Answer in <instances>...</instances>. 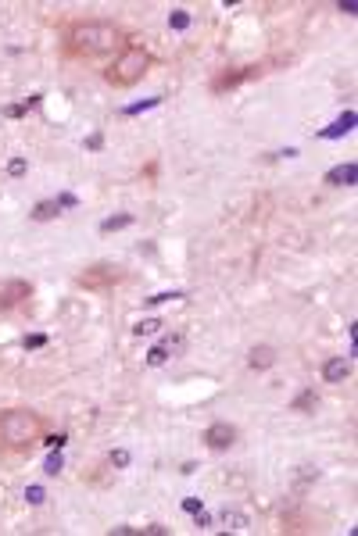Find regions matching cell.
Wrapping results in <instances>:
<instances>
[{
    "mask_svg": "<svg viewBox=\"0 0 358 536\" xmlns=\"http://www.w3.org/2000/svg\"><path fill=\"white\" fill-rule=\"evenodd\" d=\"M122 279H126V272L118 268V265H111V261H97V265H90L86 272L76 275L79 287H83V290H94V294H108V290H115Z\"/></svg>",
    "mask_w": 358,
    "mask_h": 536,
    "instance_id": "cell-4",
    "label": "cell"
},
{
    "mask_svg": "<svg viewBox=\"0 0 358 536\" xmlns=\"http://www.w3.org/2000/svg\"><path fill=\"white\" fill-rule=\"evenodd\" d=\"M43 343H47V336H40V333L36 336H25V351H36V347H43Z\"/></svg>",
    "mask_w": 358,
    "mask_h": 536,
    "instance_id": "cell-22",
    "label": "cell"
},
{
    "mask_svg": "<svg viewBox=\"0 0 358 536\" xmlns=\"http://www.w3.org/2000/svg\"><path fill=\"white\" fill-rule=\"evenodd\" d=\"M165 361H169V351H165V347H155V351L147 354V365H151V368H162Z\"/></svg>",
    "mask_w": 358,
    "mask_h": 536,
    "instance_id": "cell-15",
    "label": "cell"
},
{
    "mask_svg": "<svg viewBox=\"0 0 358 536\" xmlns=\"http://www.w3.org/2000/svg\"><path fill=\"white\" fill-rule=\"evenodd\" d=\"M43 433V419L29 407H11L0 415V447L4 451H29Z\"/></svg>",
    "mask_w": 358,
    "mask_h": 536,
    "instance_id": "cell-2",
    "label": "cell"
},
{
    "mask_svg": "<svg viewBox=\"0 0 358 536\" xmlns=\"http://www.w3.org/2000/svg\"><path fill=\"white\" fill-rule=\"evenodd\" d=\"M183 512H190V515H197V512H201V504H197V500H183Z\"/></svg>",
    "mask_w": 358,
    "mask_h": 536,
    "instance_id": "cell-26",
    "label": "cell"
},
{
    "mask_svg": "<svg viewBox=\"0 0 358 536\" xmlns=\"http://www.w3.org/2000/svg\"><path fill=\"white\" fill-rule=\"evenodd\" d=\"M268 65H273V61H262V65H233V68H222V72L212 79V93H229V89H236V86H244V82L265 75Z\"/></svg>",
    "mask_w": 358,
    "mask_h": 536,
    "instance_id": "cell-5",
    "label": "cell"
},
{
    "mask_svg": "<svg viewBox=\"0 0 358 536\" xmlns=\"http://www.w3.org/2000/svg\"><path fill=\"white\" fill-rule=\"evenodd\" d=\"M248 365H251L255 372H262V368H273V365H276V351H273L268 343H262V347H255V351H251Z\"/></svg>",
    "mask_w": 358,
    "mask_h": 536,
    "instance_id": "cell-10",
    "label": "cell"
},
{
    "mask_svg": "<svg viewBox=\"0 0 358 536\" xmlns=\"http://www.w3.org/2000/svg\"><path fill=\"white\" fill-rule=\"evenodd\" d=\"M315 404H319V393H315V390H305V393H297V397H294L290 407H294V412H301V415H308Z\"/></svg>",
    "mask_w": 358,
    "mask_h": 536,
    "instance_id": "cell-12",
    "label": "cell"
},
{
    "mask_svg": "<svg viewBox=\"0 0 358 536\" xmlns=\"http://www.w3.org/2000/svg\"><path fill=\"white\" fill-rule=\"evenodd\" d=\"M147 68H151V54H147L143 47H126V50L104 68V79H108L115 89H129V86H136V82L147 75Z\"/></svg>",
    "mask_w": 358,
    "mask_h": 536,
    "instance_id": "cell-3",
    "label": "cell"
},
{
    "mask_svg": "<svg viewBox=\"0 0 358 536\" xmlns=\"http://www.w3.org/2000/svg\"><path fill=\"white\" fill-rule=\"evenodd\" d=\"M133 226V215H115V218H104L101 222V233H115V229H126Z\"/></svg>",
    "mask_w": 358,
    "mask_h": 536,
    "instance_id": "cell-14",
    "label": "cell"
},
{
    "mask_svg": "<svg viewBox=\"0 0 358 536\" xmlns=\"http://www.w3.org/2000/svg\"><path fill=\"white\" fill-rule=\"evenodd\" d=\"M118 43V29L108 22H76L65 36V54L69 57H101L115 50Z\"/></svg>",
    "mask_w": 358,
    "mask_h": 536,
    "instance_id": "cell-1",
    "label": "cell"
},
{
    "mask_svg": "<svg viewBox=\"0 0 358 536\" xmlns=\"http://www.w3.org/2000/svg\"><path fill=\"white\" fill-rule=\"evenodd\" d=\"M29 215H33V222H50V218L62 215V201H40Z\"/></svg>",
    "mask_w": 358,
    "mask_h": 536,
    "instance_id": "cell-11",
    "label": "cell"
},
{
    "mask_svg": "<svg viewBox=\"0 0 358 536\" xmlns=\"http://www.w3.org/2000/svg\"><path fill=\"white\" fill-rule=\"evenodd\" d=\"M222 519H226L229 529H244V526H248V515H241V512H226Z\"/></svg>",
    "mask_w": 358,
    "mask_h": 536,
    "instance_id": "cell-17",
    "label": "cell"
},
{
    "mask_svg": "<svg viewBox=\"0 0 358 536\" xmlns=\"http://www.w3.org/2000/svg\"><path fill=\"white\" fill-rule=\"evenodd\" d=\"M25 168H29V165H25V157H15V161L8 165V175L18 179V175H25Z\"/></svg>",
    "mask_w": 358,
    "mask_h": 536,
    "instance_id": "cell-18",
    "label": "cell"
},
{
    "mask_svg": "<svg viewBox=\"0 0 358 536\" xmlns=\"http://www.w3.org/2000/svg\"><path fill=\"white\" fill-rule=\"evenodd\" d=\"M111 465H129V454H126V451H115V454H111Z\"/></svg>",
    "mask_w": 358,
    "mask_h": 536,
    "instance_id": "cell-24",
    "label": "cell"
},
{
    "mask_svg": "<svg viewBox=\"0 0 358 536\" xmlns=\"http://www.w3.org/2000/svg\"><path fill=\"white\" fill-rule=\"evenodd\" d=\"M351 375V361H344V358H330V361H322V383H344Z\"/></svg>",
    "mask_w": 358,
    "mask_h": 536,
    "instance_id": "cell-8",
    "label": "cell"
},
{
    "mask_svg": "<svg viewBox=\"0 0 358 536\" xmlns=\"http://www.w3.org/2000/svg\"><path fill=\"white\" fill-rule=\"evenodd\" d=\"M43 444H47V447H57V451H62V447H65V436H50V440H43Z\"/></svg>",
    "mask_w": 358,
    "mask_h": 536,
    "instance_id": "cell-25",
    "label": "cell"
},
{
    "mask_svg": "<svg viewBox=\"0 0 358 536\" xmlns=\"http://www.w3.org/2000/svg\"><path fill=\"white\" fill-rule=\"evenodd\" d=\"M172 297H183V294H155V297H147V304H162V300H172Z\"/></svg>",
    "mask_w": 358,
    "mask_h": 536,
    "instance_id": "cell-23",
    "label": "cell"
},
{
    "mask_svg": "<svg viewBox=\"0 0 358 536\" xmlns=\"http://www.w3.org/2000/svg\"><path fill=\"white\" fill-rule=\"evenodd\" d=\"M351 125H355V111H348L344 118H337V122H334V129H326V133H322V140H334V136L348 133V129H351Z\"/></svg>",
    "mask_w": 358,
    "mask_h": 536,
    "instance_id": "cell-13",
    "label": "cell"
},
{
    "mask_svg": "<svg viewBox=\"0 0 358 536\" xmlns=\"http://www.w3.org/2000/svg\"><path fill=\"white\" fill-rule=\"evenodd\" d=\"M358 179V165L355 161H348V165H337V168H330L326 172V182L330 186H351Z\"/></svg>",
    "mask_w": 358,
    "mask_h": 536,
    "instance_id": "cell-9",
    "label": "cell"
},
{
    "mask_svg": "<svg viewBox=\"0 0 358 536\" xmlns=\"http://www.w3.org/2000/svg\"><path fill=\"white\" fill-rule=\"evenodd\" d=\"M43 472H47V476H57V472H62V454H50V458H47V468H43Z\"/></svg>",
    "mask_w": 358,
    "mask_h": 536,
    "instance_id": "cell-19",
    "label": "cell"
},
{
    "mask_svg": "<svg viewBox=\"0 0 358 536\" xmlns=\"http://www.w3.org/2000/svg\"><path fill=\"white\" fill-rule=\"evenodd\" d=\"M158 326H162V322H158V319H143V322H140V326H136V333H140V336H143V333H155V329H158Z\"/></svg>",
    "mask_w": 358,
    "mask_h": 536,
    "instance_id": "cell-21",
    "label": "cell"
},
{
    "mask_svg": "<svg viewBox=\"0 0 358 536\" xmlns=\"http://www.w3.org/2000/svg\"><path fill=\"white\" fill-rule=\"evenodd\" d=\"M201 440H204L208 451H229V447L236 444V429H233L229 422H212V426L204 429Z\"/></svg>",
    "mask_w": 358,
    "mask_h": 536,
    "instance_id": "cell-7",
    "label": "cell"
},
{
    "mask_svg": "<svg viewBox=\"0 0 358 536\" xmlns=\"http://www.w3.org/2000/svg\"><path fill=\"white\" fill-rule=\"evenodd\" d=\"M169 25H172V29H179V33H183V29L190 25V15H187V11H172V15H169Z\"/></svg>",
    "mask_w": 358,
    "mask_h": 536,
    "instance_id": "cell-16",
    "label": "cell"
},
{
    "mask_svg": "<svg viewBox=\"0 0 358 536\" xmlns=\"http://www.w3.org/2000/svg\"><path fill=\"white\" fill-rule=\"evenodd\" d=\"M25 500H29V504H43V490H40V486H29V490H25Z\"/></svg>",
    "mask_w": 358,
    "mask_h": 536,
    "instance_id": "cell-20",
    "label": "cell"
},
{
    "mask_svg": "<svg viewBox=\"0 0 358 536\" xmlns=\"http://www.w3.org/2000/svg\"><path fill=\"white\" fill-rule=\"evenodd\" d=\"M29 297H33V282H25V279H0V314L22 307Z\"/></svg>",
    "mask_w": 358,
    "mask_h": 536,
    "instance_id": "cell-6",
    "label": "cell"
}]
</instances>
